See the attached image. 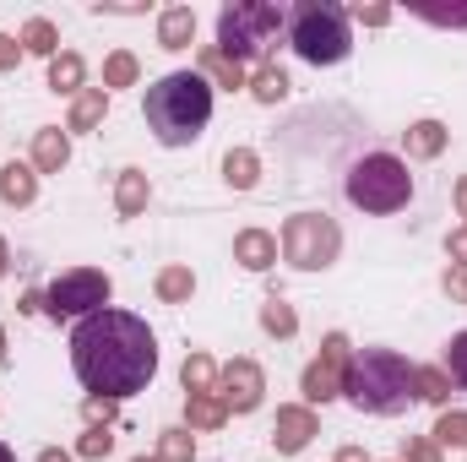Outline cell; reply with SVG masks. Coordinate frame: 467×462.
I'll list each match as a JSON object with an SVG mask.
<instances>
[{
	"instance_id": "277c9868",
	"label": "cell",
	"mask_w": 467,
	"mask_h": 462,
	"mask_svg": "<svg viewBox=\"0 0 467 462\" xmlns=\"http://www.w3.org/2000/svg\"><path fill=\"white\" fill-rule=\"evenodd\" d=\"M343 196L358 213L386 218V213H402L413 202V174H408V163L397 152H364V158H353L348 174H343Z\"/></svg>"
},
{
	"instance_id": "f6af8a7d",
	"label": "cell",
	"mask_w": 467,
	"mask_h": 462,
	"mask_svg": "<svg viewBox=\"0 0 467 462\" xmlns=\"http://www.w3.org/2000/svg\"><path fill=\"white\" fill-rule=\"evenodd\" d=\"M457 213H462V218H467V174H462V180H457Z\"/></svg>"
},
{
	"instance_id": "ffe728a7",
	"label": "cell",
	"mask_w": 467,
	"mask_h": 462,
	"mask_svg": "<svg viewBox=\"0 0 467 462\" xmlns=\"http://www.w3.org/2000/svg\"><path fill=\"white\" fill-rule=\"evenodd\" d=\"M196 60H202V77H207V82H218V88H229V93L234 88H250V71H244L239 60H229L218 44H202Z\"/></svg>"
},
{
	"instance_id": "603a6c76",
	"label": "cell",
	"mask_w": 467,
	"mask_h": 462,
	"mask_svg": "<svg viewBox=\"0 0 467 462\" xmlns=\"http://www.w3.org/2000/svg\"><path fill=\"white\" fill-rule=\"evenodd\" d=\"M250 99H255V104H283V99H288V71H283L277 60H261V66L250 71Z\"/></svg>"
},
{
	"instance_id": "44dd1931",
	"label": "cell",
	"mask_w": 467,
	"mask_h": 462,
	"mask_svg": "<svg viewBox=\"0 0 467 462\" xmlns=\"http://www.w3.org/2000/svg\"><path fill=\"white\" fill-rule=\"evenodd\" d=\"M223 185L229 191H255L261 185V152L255 147H229L223 152Z\"/></svg>"
},
{
	"instance_id": "b9f144b4",
	"label": "cell",
	"mask_w": 467,
	"mask_h": 462,
	"mask_svg": "<svg viewBox=\"0 0 467 462\" xmlns=\"http://www.w3.org/2000/svg\"><path fill=\"white\" fill-rule=\"evenodd\" d=\"M33 462H77V452H60V446H44Z\"/></svg>"
},
{
	"instance_id": "7c38bea8",
	"label": "cell",
	"mask_w": 467,
	"mask_h": 462,
	"mask_svg": "<svg viewBox=\"0 0 467 462\" xmlns=\"http://www.w3.org/2000/svg\"><path fill=\"white\" fill-rule=\"evenodd\" d=\"M147 202H152V180H147V169H119L115 174V218L119 224H130V218H141L147 213Z\"/></svg>"
},
{
	"instance_id": "ac0fdd59",
	"label": "cell",
	"mask_w": 467,
	"mask_h": 462,
	"mask_svg": "<svg viewBox=\"0 0 467 462\" xmlns=\"http://www.w3.org/2000/svg\"><path fill=\"white\" fill-rule=\"evenodd\" d=\"M446 142H451V131H446L441 120H413V125L402 131V147H408V158H419V163L441 158V152H446Z\"/></svg>"
},
{
	"instance_id": "8fae6325",
	"label": "cell",
	"mask_w": 467,
	"mask_h": 462,
	"mask_svg": "<svg viewBox=\"0 0 467 462\" xmlns=\"http://www.w3.org/2000/svg\"><path fill=\"white\" fill-rule=\"evenodd\" d=\"M316 436H321L316 408H305V403H283V408H277V419H272V446H277V457H299Z\"/></svg>"
},
{
	"instance_id": "6da1fadb",
	"label": "cell",
	"mask_w": 467,
	"mask_h": 462,
	"mask_svg": "<svg viewBox=\"0 0 467 462\" xmlns=\"http://www.w3.org/2000/svg\"><path fill=\"white\" fill-rule=\"evenodd\" d=\"M71 370L88 386V397L125 403L152 386L158 375V338L136 310H93L71 327Z\"/></svg>"
},
{
	"instance_id": "8992f818",
	"label": "cell",
	"mask_w": 467,
	"mask_h": 462,
	"mask_svg": "<svg viewBox=\"0 0 467 462\" xmlns=\"http://www.w3.org/2000/svg\"><path fill=\"white\" fill-rule=\"evenodd\" d=\"M288 27V11L283 5H266V0H234L218 11V49L229 60H266L272 38Z\"/></svg>"
},
{
	"instance_id": "83f0119b",
	"label": "cell",
	"mask_w": 467,
	"mask_h": 462,
	"mask_svg": "<svg viewBox=\"0 0 467 462\" xmlns=\"http://www.w3.org/2000/svg\"><path fill=\"white\" fill-rule=\"evenodd\" d=\"M261 332H266V338H294V332H299L294 305H288V299H277V294H272V299H261Z\"/></svg>"
},
{
	"instance_id": "f1b7e54d",
	"label": "cell",
	"mask_w": 467,
	"mask_h": 462,
	"mask_svg": "<svg viewBox=\"0 0 467 462\" xmlns=\"http://www.w3.org/2000/svg\"><path fill=\"white\" fill-rule=\"evenodd\" d=\"M430 441H435L441 452H446V446H457V452H467V408H446V414L435 419Z\"/></svg>"
},
{
	"instance_id": "7dc6e473",
	"label": "cell",
	"mask_w": 467,
	"mask_h": 462,
	"mask_svg": "<svg viewBox=\"0 0 467 462\" xmlns=\"http://www.w3.org/2000/svg\"><path fill=\"white\" fill-rule=\"evenodd\" d=\"M5 353H11V348H5V327H0V364H5Z\"/></svg>"
},
{
	"instance_id": "ab89813d",
	"label": "cell",
	"mask_w": 467,
	"mask_h": 462,
	"mask_svg": "<svg viewBox=\"0 0 467 462\" xmlns=\"http://www.w3.org/2000/svg\"><path fill=\"white\" fill-rule=\"evenodd\" d=\"M446 256H451V267H467V224L446 234Z\"/></svg>"
},
{
	"instance_id": "3957f363",
	"label": "cell",
	"mask_w": 467,
	"mask_h": 462,
	"mask_svg": "<svg viewBox=\"0 0 467 462\" xmlns=\"http://www.w3.org/2000/svg\"><path fill=\"white\" fill-rule=\"evenodd\" d=\"M343 397H348L358 414L397 419L408 403H419V392H413V364H408L397 348H358L348 359V375H343Z\"/></svg>"
},
{
	"instance_id": "8d00e7d4",
	"label": "cell",
	"mask_w": 467,
	"mask_h": 462,
	"mask_svg": "<svg viewBox=\"0 0 467 462\" xmlns=\"http://www.w3.org/2000/svg\"><path fill=\"white\" fill-rule=\"evenodd\" d=\"M22 55H27V49H22V38L0 33V71H16V66H22Z\"/></svg>"
},
{
	"instance_id": "d590c367",
	"label": "cell",
	"mask_w": 467,
	"mask_h": 462,
	"mask_svg": "<svg viewBox=\"0 0 467 462\" xmlns=\"http://www.w3.org/2000/svg\"><path fill=\"white\" fill-rule=\"evenodd\" d=\"M82 419H88V425H115V403H109V397H88V403H82Z\"/></svg>"
},
{
	"instance_id": "7bdbcfd3",
	"label": "cell",
	"mask_w": 467,
	"mask_h": 462,
	"mask_svg": "<svg viewBox=\"0 0 467 462\" xmlns=\"http://www.w3.org/2000/svg\"><path fill=\"white\" fill-rule=\"evenodd\" d=\"M337 462H369V452H364V446H343V452H337Z\"/></svg>"
},
{
	"instance_id": "30bf717a",
	"label": "cell",
	"mask_w": 467,
	"mask_h": 462,
	"mask_svg": "<svg viewBox=\"0 0 467 462\" xmlns=\"http://www.w3.org/2000/svg\"><path fill=\"white\" fill-rule=\"evenodd\" d=\"M218 397H223V408L234 414H255L261 403H266V370L255 364V359H229V364H218Z\"/></svg>"
},
{
	"instance_id": "f35d334b",
	"label": "cell",
	"mask_w": 467,
	"mask_h": 462,
	"mask_svg": "<svg viewBox=\"0 0 467 462\" xmlns=\"http://www.w3.org/2000/svg\"><path fill=\"white\" fill-rule=\"evenodd\" d=\"M424 22H435V27H467V5H457V11H419Z\"/></svg>"
},
{
	"instance_id": "cb8c5ba5",
	"label": "cell",
	"mask_w": 467,
	"mask_h": 462,
	"mask_svg": "<svg viewBox=\"0 0 467 462\" xmlns=\"http://www.w3.org/2000/svg\"><path fill=\"white\" fill-rule=\"evenodd\" d=\"M180 386H185V397H196V392H218V359L213 353H185V364H180Z\"/></svg>"
},
{
	"instance_id": "4316f807",
	"label": "cell",
	"mask_w": 467,
	"mask_h": 462,
	"mask_svg": "<svg viewBox=\"0 0 467 462\" xmlns=\"http://www.w3.org/2000/svg\"><path fill=\"white\" fill-rule=\"evenodd\" d=\"M152 289H158V299H163V305H191V294H196V272H191L185 261H174V267H163V272H158V283H152Z\"/></svg>"
},
{
	"instance_id": "bcb514c9",
	"label": "cell",
	"mask_w": 467,
	"mask_h": 462,
	"mask_svg": "<svg viewBox=\"0 0 467 462\" xmlns=\"http://www.w3.org/2000/svg\"><path fill=\"white\" fill-rule=\"evenodd\" d=\"M0 462H16V452H11V446H5V441H0Z\"/></svg>"
},
{
	"instance_id": "7402d4cb",
	"label": "cell",
	"mask_w": 467,
	"mask_h": 462,
	"mask_svg": "<svg viewBox=\"0 0 467 462\" xmlns=\"http://www.w3.org/2000/svg\"><path fill=\"white\" fill-rule=\"evenodd\" d=\"M223 425H229V408H223L218 392H196V397H185V430H223Z\"/></svg>"
},
{
	"instance_id": "c3c4849f",
	"label": "cell",
	"mask_w": 467,
	"mask_h": 462,
	"mask_svg": "<svg viewBox=\"0 0 467 462\" xmlns=\"http://www.w3.org/2000/svg\"><path fill=\"white\" fill-rule=\"evenodd\" d=\"M130 462H158V457H130Z\"/></svg>"
},
{
	"instance_id": "9c48e42d",
	"label": "cell",
	"mask_w": 467,
	"mask_h": 462,
	"mask_svg": "<svg viewBox=\"0 0 467 462\" xmlns=\"http://www.w3.org/2000/svg\"><path fill=\"white\" fill-rule=\"evenodd\" d=\"M348 359H353L348 332H327V338H321V353H316V359L305 364V375H299L305 408H316V403H332V397H343V375H348Z\"/></svg>"
},
{
	"instance_id": "60d3db41",
	"label": "cell",
	"mask_w": 467,
	"mask_h": 462,
	"mask_svg": "<svg viewBox=\"0 0 467 462\" xmlns=\"http://www.w3.org/2000/svg\"><path fill=\"white\" fill-rule=\"evenodd\" d=\"M16 310H22V316H38V310H44V289H27V294H22V305H16Z\"/></svg>"
},
{
	"instance_id": "2e32d148",
	"label": "cell",
	"mask_w": 467,
	"mask_h": 462,
	"mask_svg": "<svg viewBox=\"0 0 467 462\" xmlns=\"http://www.w3.org/2000/svg\"><path fill=\"white\" fill-rule=\"evenodd\" d=\"M191 44H196V11H191V5H169V11H158V49L185 55Z\"/></svg>"
},
{
	"instance_id": "e0dca14e",
	"label": "cell",
	"mask_w": 467,
	"mask_h": 462,
	"mask_svg": "<svg viewBox=\"0 0 467 462\" xmlns=\"http://www.w3.org/2000/svg\"><path fill=\"white\" fill-rule=\"evenodd\" d=\"M49 93H60V99L88 93V60H82L77 49H60V55L49 60Z\"/></svg>"
},
{
	"instance_id": "52a82bcc",
	"label": "cell",
	"mask_w": 467,
	"mask_h": 462,
	"mask_svg": "<svg viewBox=\"0 0 467 462\" xmlns=\"http://www.w3.org/2000/svg\"><path fill=\"white\" fill-rule=\"evenodd\" d=\"M277 250L294 272H327L343 256V229L332 213H294V218H283Z\"/></svg>"
},
{
	"instance_id": "7a4b0ae2",
	"label": "cell",
	"mask_w": 467,
	"mask_h": 462,
	"mask_svg": "<svg viewBox=\"0 0 467 462\" xmlns=\"http://www.w3.org/2000/svg\"><path fill=\"white\" fill-rule=\"evenodd\" d=\"M141 120L163 147H191L213 120V82L202 71H169L147 88Z\"/></svg>"
},
{
	"instance_id": "f546056e",
	"label": "cell",
	"mask_w": 467,
	"mask_h": 462,
	"mask_svg": "<svg viewBox=\"0 0 467 462\" xmlns=\"http://www.w3.org/2000/svg\"><path fill=\"white\" fill-rule=\"evenodd\" d=\"M136 77H141V60H136L130 49H115V55L104 60V93H115V88H136Z\"/></svg>"
},
{
	"instance_id": "9a60e30c",
	"label": "cell",
	"mask_w": 467,
	"mask_h": 462,
	"mask_svg": "<svg viewBox=\"0 0 467 462\" xmlns=\"http://www.w3.org/2000/svg\"><path fill=\"white\" fill-rule=\"evenodd\" d=\"M0 202L5 207H33L38 202V169L22 163V158H5L0 163Z\"/></svg>"
},
{
	"instance_id": "5bb4252c",
	"label": "cell",
	"mask_w": 467,
	"mask_h": 462,
	"mask_svg": "<svg viewBox=\"0 0 467 462\" xmlns=\"http://www.w3.org/2000/svg\"><path fill=\"white\" fill-rule=\"evenodd\" d=\"M38 174H60L66 163H71V131H60V125H38L33 131V158H27Z\"/></svg>"
},
{
	"instance_id": "ee69618b",
	"label": "cell",
	"mask_w": 467,
	"mask_h": 462,
	"mask_svg": "<svg viewBox=\"0 0 467 462\" xmlns=\"http://www.w3.org/2000/svg\"><path fill=\"white\" fill-rule=\"evenodd\" d=\"M11 272V245H5V234H0V278Z\"/></svg>"
},
{
	"instance_id": "5b68a950",
	"label": "cell",
	"mask_w": 467,
	"mask_h": 462,
	"mask_svg": "<svg viewBox=\"0 0 467 462\" xmlns=\"http://www.w3.org/2000/svg\"><path fill=\"white\" fill-rule=\"evenodd\" d=\"M288 44L305 66H343L353 49V27L343 5H327V0H299L288 11Z\"/></svg>"
},
{
	"instance_id": "4fadbf2b",
	"label": "cell",
	"mask_w": 467,
	"mask_h": 462,
	"mask_svg": "<svg viewBox=\"0 0 467 462\" xmlns=\"http://www.w3.org/2000/svg\"><path fill=\"white\" fill-rule=\"evenodd\" d=\"M277 234H266V229H239L234 234V261L244 267V272H272L277 267Z\"/></svg>"
},
{
	"instance_id": "d6a6232c",
	"label": "cell",
	"mask_w": 467,
	"mask_h": 462,
	"mask_svg": "<svg viewBox=\"0 0 467 462\" xmlns=\"http://www.w3.org/2000/svg\"><path fill=\"white\" fill-rule=\"evenodd\" d=\"M441 370H446L457 386H467V332H457V338L446 343V359H441Z\"/></svg>"
},
{
	"instance_id": "d4e9b609",
	"label": "cell",
	"mask_w": 467,
	"mask_h": 462,
	"mask_svg": "<svg viewBox=\"0 0 467 462\" xmlns=\"http://www.w3.org/2000/svg\"><path fill=\"white\" fill-rule=\"evenodd\" d=\"M104 115H109V93H104V88H88V93L71 99V120H66V131H99Z\"/></svg>"
},
{
	"instance_id": "1f68e13d",
	"label": "cell",
	"mask_w": 467,
	"mask_h": 462,
	"mask_svg": "<svg viewBox=\"0 0 467 462\" xmlns=\"http://www.w3.org/2000/svg\"><path fill=\"white\" fill-rule=\"evenodd\" d=\"M109 452H115L109 425H88V430H82V441H77V457H82V462H104Z\"/></svg>"
},
{
	"instance_id": "e575fe53",
	"label": "cell",
	"mask_w": 467,
	"mask_h": 462,
	"mask_svg": "<svg viewBox=\"0 0 467 462\" xmlns=\"http://www.w3.org/2000/svg\"><path fill=\"white\" fill-rule=\"evenodd\" d=\"M441 289H446V299H451V305H467V267H446Z\"/></svg>"
},
{
	"instance_id": "484cf974",
	"label": "cell",
	"mask_w": 467,
	"mask_h": 462,
	"mask_svg": "<svg viewBox=\"0 0 467 462\" xmlns=\"http://www.w3.org/2000/svg\"><path fill=\"white\" fill-rule=\"evenodd\" d=\"M16 38H22V49H27V55H44V60H55V55H60V27H55L49 16H27Z\"/></svg>"
},
{
	"instance_id": "ba28073f",
	"label": "cell",
	"mask_w": 467,
	"mask_h": 462,
	"mask_svg": "<svg viewBox=\"0 0 467 462\" xmlns=\"http://www.w3.org/2000/svg\"><path fill=\"white\" fill-rule=\"evenodd\" d=\"M115 299V278L99 267H71L44 289V316L49 321H88L93 310H109Z\"/></svg>"
},
{
	"instance_id": "74e56055",
	"label": "cell",
	"mask_w": 467,
	"mask_h": 462,
	"mask_svg": "<svg viewBox=\"0 0 467 462\" xmlns=\"http://www.w3.org/2000/svg\"><path fill=\"white\" fill-rule=\"evenodd\" d=\"M348 16L364 22V27H386V22H391V5H353Z\"/></svg>"
},
{
	"instance_id": "4dcf8cb0",
	"label": "cell",
	"mask_w": 467,
	"mask_h": 462,
	"mask_svg": "<svg viewBox=\"0 0 467 462\" xmlns=\"http://www.w3.org/2000/svg\"><path fill=\"white\" fill-rule=\"evenodd\" d=\"M158 462H196V441H191V430L185 425H174V430H158Z\"/></svg>"
},
{
	"instance_id": "836d02e7",
	"label": "cell",
	"mask_w": 467,
	"mask_h": 462,
	"mask_svg": "<svg viewBox=\"0 0 467 462\" xmlns=\"http://www.w3.org/2000/svg\"><path fill=\"white\" fill-rule=\"evenodd\" d=\"M402 462H446V452H441L430 436H408V441H402Z\"/></svg>"
},
{
	"instance_id": "d6986e66",
	"label": "cell",
	"mask_w": 467,
	"mask_h": 462,
	"mask_svg": "<svg viewBox=\"0 0 467 462\" xmlns=\"http://www.w3.org/2000/svg\"><path fill=\"white\" fill-rule=\"evenodd\" d=\"M413 392H419V403H430V408H451V392H457V381L441 370V364H413Z\"/></svg>"
}]
</instances>
